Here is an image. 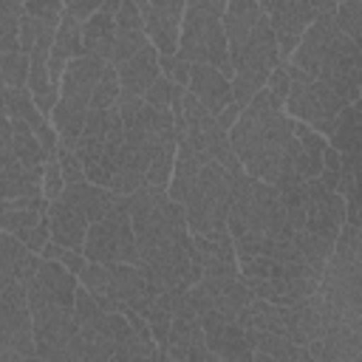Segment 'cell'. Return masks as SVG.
Instances as JSON below:
<instances>
[{
  "label": "cell",
  "instance_id": "cell-1",
  "mask_svg": "<svg viewBox=\"0 0 362 362\" xmlns=\"http://www.w3.org/2000/svg\"><path fill=\"white\" fill-rule=\"evenodd\" d=\"M229 139L246 173L266 184L291 175L294 158L303 150L294 133V119L269 88L257 90V96L240 110L238 122L229 127Z\"/></svg>",
  "mask_w": 362,
  "mask_h": 362
},
{
  "label": "cell",
  "instance_id": "cell-2",
  "mask_svg": "<svg viewBox=\"0 0 362 362\" xmlns=\"http://www.w3.org/2000/svg\"><path fill=\"white\" fill-rule=\"evenodd\" d=\"M229 198L232 173L209 153H204L198 181L184 201L189 232L204 238H229Z\"/></svg>",
  "mask_w": 362,
  "mask_h": 362
},
{
  "label": "cell",
  "instance_id": "cell-3",
  "mask_svg": "<svg viewBox=\"0 0 362 362\" xmlns=\"http://www.w3.org/2000/svg\"><path fill=\"white\" fill-rule=\"evenodd\" d=\"M178 54L189 62L215 65L221 74L232 79V57H229L223 14L212 6V0H187Z\"/></svg>",
  "mask_w": 362,
  "mask_h": 362
},
{
  "label": "cell",
  "instance_id": "cell-4",
  "mask_svg": "<svg viewBox=\"0 0 362 362\" xmlns=\"http://www.w3.org/2000/svg\"><path fill=\"white\" fill-rule=\"evenodd\" d=\"M286 65H288V76H291V90L286 96V113L297 122H305L317 133L331 136L337 127V119L348 102L322 79L305 74L303 68H297L291 62H286Z\"/></svg>",
  "mask_w": 362,
  "mask_h": 362
},
{
  "label": "cell",
  "instance_id": "cell-5",
  "mask_svg": "<svg viewBox=\"0 0 362 362\" xmlns=\"http://www.w3.org/2000/svg\"><path fill=\"white\" fill-rule=\"evenodd\" d=\"M0 362H42L37 356L28 291L20 280L0 283Z\"/></svg>",
  "mask_w": 362,
  "mask_h": 362
},
{
  "label": "cell",
  "instance_id": "cell-6",
  "mask_svg": "<svg viewBox=\"0 0 362 362\" xmlns=\"http://www.w3.org/2000/svg\"><path fill=\"white\" fill-rule=\"evenodd\" d=\"M82 252L96 263H139V246L130 221V195L119 192L113 209L102 221H93L88 226Z\"/></svg>",
  "mask_w": 362,
  "mask_h": 362
},
{
  "label": "cell",
  "instance_id": "cell-7",
  "mask_svg": "<svg viewBox=\"0 0 362 362\" xmlns=\"http://www.w3.org/2000/svg\"><path fill=\"white\" fill-rule=\"evenodd\" d=\"M317 79L331 85L348 105H354L362 96V48L339 31L320 62Z\"/></svg>",
  "mask_w": 362,
  "mask_h": 362
},
{
  "label": "cell",
  "instance_id": "cell-8",
  "mask_svg": "<svg viewBox=\"0 0 362 362\" xmlns=\"http://www.w3.org/2000/svg\"><path fill=\"white\" fill-rule=\"evenodd\" d=\"M345 221H348V201H345V195L339 189H325L320 184V178H308L305 229L337 243Z\"/></svg>",
  "mask_w": 362,
  "mask_h": 362
},
{
  "label": "cell",
  "instance_id": "cell-9",
  "mask_svg": "<svg viewBox=\"0 0 362 362\" xmlns=\"http://www.w3.org/2000/svg\"><path fill=\"white\" fill-rule=\"evenodd\" d=\"M184 11L187 0H147V6L141 8L147 37L158 48V54H178Z\"/></svg>",
  "mask_w": 362,
  "mask_h": 362
},
{
  "label": "cell",
  "instance_id": "cell-10",
  "mask_svg": "<svg viewBox=\"0 0 362 362\" xmlns=\"http://www.w3.org/2000/svg\"><path fill=\"white\" fill-rule=\"evenodd\" d=\"M320 11L314 8L311 0H283L277 8L269 11L272 20V31L277 37V48H280V62H288L294 48L300 45L305 28L314 23Z\"/></svg>",
  "mask_w": 362,
  "mask_h": 362
},
{
  "label": "cell",
  "instance_id": "cell-11",
  "mask_svg": "<svg viewBox=\"0 0 362 362\" xmlns=\"http://www.w3.org/2000/svg\"><path fill=\"white\" fill-rule=\"evenodd\" d=\"M204 322V334H206V345L218 354V359H255V351L246 339V328L238 320H226L218 311H206L201 314Z\"/></svg>",
  "mask_w": 362,
  "mask_h": 362
},
{
  "label": "cell",
  "instance_id": "cell-12",
  "mask_svg": "<svg viewBox=\"0 0 362 362\" xmlns=\"http://www.w3.org/2000/svg\"><path fill=\"white\" fill-rule=\"evenodd\" d=\"M337 34H339V25H337L334 11H320V14L314 17V23L305 28V34H303V40H300V45L294 48V54H291L288 62L297 65V68H303L305 74L317 76L320 62H322V57H325V51L331 48V42H334Z\"/></svg>",
  "mask_w": 362,
  "mask_h": 362
},
{
  "label": "cell",
  "instance_id": "cell-13",
  "mask_svg": "<svg viewBox=\"0 0 362 362\" xmlns=\"http://www.w3.org/2000/svg\"><path fill=\"white\" fill-rule=\"evenodd\" d=\"M76 288H79V277L68 272L59 260H45V257L37 269V277L25 286L28 300H48V303H59L68 308H74Z\"/></svg>",
  "mask_w": 362,
  "mask_h": 362
},
{
  "label": "cell",
  "instance_id": "cell-14",
  "mask_svg": "<svg viewBox=\"0 0 362 362\" xmlns=\"http://www.w3.org/2000/svg\"><path fill=\"white\" fill-rule=\"evenodd\" d=\"M105 59L102 57H93V54H82L76 59L68 62L65 74H62V85H59V99L65 102H74V105H82V107H90V96L105 74Z\"/></svg>",
  "mask_w": 362,
  "mask_h": 362
},
{
  "label": "cell",
  "instance_id": "cell-15",
  "mask_svg": "<svg viewBox=\"0 0 362 362\" xmlns=\"http://www.w3.org/2000/svg\"><path fill=\"white\" fill-rule=\"evenodd\" d=\"M187 90H189L206 110H212L215 116H221V113L226 110V105L235 102L232 79H229L226 74H221L215 65H206V62H192Z\"/></svg>",
  "mask_w": 362,
  "mask_h": 362
},
{
  "label": "cell",
  "instance_id": "cell-16",
  "mask_svg": "<svg viewBox=\"0 0 362 362\" xmlns=\"http://www.w3.org/2000/svg\"><path fill=\"white\" fill-rule=\"evenodd\" d=\"M48 223H51V240L82 252L85 238H88V226H90V221L82 209H76L65 198H57L48 204Z\"/></svg>",
  "mask_w": 362,
  "mask_h": 362
},
{
  "label": "cell",
  "instance_id": "cell-17",
  "mask_svg": "<svg viewBox=\"0 0 362 362\" xmlns=\"http://www.w3.org/2000/svg\"><path fill=\"white\" fill-rule=\"evenodd\" d=\"M116 71H119V82H122L124 93L144 96V90L161 76V54H158V48L153 42H147L139 54H133L130 59L119 62Z\"/></svg>",
  "mask_w": 362,
  "mask_h": 362
},
{
  "label": "cell",
  "instance_id": "cell-18",
  "mask_svg": "<svg viewBox=\"0 0 362 362\" xmlns=\"http://www.w3.org/2000/svg\"><path fill=\"white\" fill-rule=\"evenodd\" d=\"M59 198H65L68 204H74L76 209H82L88 215V221L93 223V221H102L113 209L119 192H113L110 187H99L93 181H79V184H65V189H62Z\"/></svg>",
  "mask_w": 362,
  "mask_h": 362
},
{
  "label": "cell",
  "instance_id": "cell-19",
  "mask_svg": "<svg viewBox=\"0 0 362 362\" xmlns=\"http://www.w3.org/2000/svg\"><path fill=\"white\" fill-rule=\"evenodd\" d=\"M113 40H116V11L110 8H99L96 14H90L82 23V42H85V54L102 57L105 62H110L113 57Z\"/></svg>",
  "mask_w": 362,
  "mask_h": 362
},
{
  "label": "cell",
  "instance_id": "cell-20",
  "mask_svg": "<svg viewBox=\"0 0 362 362\" xmlns=\"http://www.w3.org/2000/svg\"><path fill=\"white\" fill-rule=\"evenodd\" d=\"M201 156L189 139H178V153H175V167H173V178H170V198L184 204L187 195L192 192L195 181H198V173H201Z\"/></svg>",
  "mask_w": 362,
  "mask_h": 362
},
{
  "label": "cell",
  "instance_id": "cell-21",
  "mask_svg": "<svg viewBox=\"0 0 362 362\" xmlns=\"http://www.w3.org/2000/svg\"><path fill=\"white\" fill-rule=\"evenodd\" d=\"M42 173H45V167H25L20 158L3 161V173H0L3 198L42 195Z\"/></svg>",
  "mask_w": 362,
  "mask_h": 362
},
{
  "label": "cell",
  "instance_id": "cell-22",
  "mask_svg": "<svg viewBox=\"0 0 362 362\" xmlns=\"http://www.w3.org/2000/svg\"><path fill=\"white\" fill-rule=\"evenodd\" d=\"M3 110L11 113L14 119H25L34 130H40V127H45V124L51 122V119L40 110V105H37L31 88H6V85H3Z\"/></svg>",
  "mask_w": 362,
  "mask_h": 362
},
{
  "label": "cell",
  "instance_id": "cell-23",
  "mask_svg": "<svg viewBox=\"0 0 362 362\" xmlns=\"http://www.w3.org/2000/svg\"><path fill=\"white\" fill-rule=\"evenodd\" d=\"M175 153H178V136H175V130H170L161 139V144H158V150L150 161V170H147V184L150 187H164V189L170 187L173 167H175Z\"/></svg>",
  "mask_w": 362,
  "mask_h": 362
},
{
  "label": "cell",
  "instance_id": "cell-24",
  "mask_svg": "<svg viewBox=\"0 0 362 362\" xmlns=\"http://www.w3.org/2000/svg\"><path fill=\"white\" fill-rule=\"evenodd\" d=\"M25 14V0H0V54L20 48V20Z\"/></svg>",
  "mask_w": 362,
  "mask_h": 362
},
{
  "label": "cell",
  "instance_id": "cell-25",
  "mask_svg": "<svg viewBox=\"0 0 362 362\" xmlns=\"http://www.w3.org/2000/svg\"><path fill=\"white\" fill-rule=\"evenodd\" d=\"M45 212L48 209H37V206H0V229L25 240V235L45 218Z\"/></svg>",
  "mask_w": 362,
  "mask_h": 362
},
{
  "label": "cell",
  "instance_id": "cell-26",
  "mask_svg": "<svg viewBox=\"0 0 362 362\" xmlns=\"http://www.w3.org/2000/svg\"><path fill=\"white\" fill-rule=\"evenodd\" d=\"M31 57L25 51H3L0 54V76L6 88H28Z\"/></svg>",
  "mask_w": 362,
  "mask_h": 362
},
{
  "label": "cell",
  "instance_id": "cell-27",
  "mask_svg": "<svg viewBox=\"0 0 362 362\" xmlns=\"http://www.w3.org/2000/svg\"><path fill=\"white\" fill-rule=\"evenodd\" d=\"M28 252L31 249L17 235H11V232H3L0 235V283L14 280V272L28 257Z\"/></svg>",
  "mask_w": 362,
  "mask_h": 362
},
{
  "label": "cell",
  "instance_id": "cell-28",
  "mask_svg": "<svg viewBox=\"0 0 362 362\" xmlns=\"http://www.w3.org/2000/svg\"><path fill=\"white\" fill-rule=\"evenodd\" d=\"M334 17H337L339 31L348 34L362 48V0H339Z\"/></svg>",
  "mask_w": 362,
  "mask_h": 362
},
{
  "label": "cell",
  "instance_id": "cell-29",
  "mask_svg": "<svg viewBox=\"0 0 362 362\" xmlns=\"http://www.w3.org/2000/svg\"><path fill=\"white\" fill-rule=\"evenodd\" d=\"M119 96H122L119 71H116L113 62H107V65H105V74H102V79H99L93 96H90V107H113V105L119 102Z\"/></svg>",
  "mask_w": 362,
  "mask_h": 362
},
{
  "label": "cell",
  "instance_id": "cell-30",
  "mask_svg": "<svg viewBox=\"0 0 362 362\" xmlns=\"http://www.w3.org/2000/svg\"><path fill=\"white\" fill-rule=\"evenodd\" d=\"M150 42L147 37V28H130V31H116V40H113V57L110 62L119 65L124 59H130L133 54H139L144 45Z\"/></svg>",
  "mask_w": 362,
  "mask_h": 362
},
{
  "label": "cell",
  "instance_id": "cell-31",
  "mask_svg": "<svg viewBox=\"0 0 362 362\" xmlns=\"http://www.w3.org/2000/svg\"><path fill=\"white\" fill-rule=\"evenodd\" d=\"M173 93H175V82L161 74V76L144 90V102L153 105V107H161V110H173Z\"/></svg>",
  "mask_w": 362,
  "mask_h": 362
},
{
  "label": "cell",
  "instance_id": "cell-32",
  "mask_svg": "<svg viewBox=\"0 0 362 362\" xmlns=\"http://www.w3.org/2000/svg\"><path fill=\"white\" fill-rule=\"evenodd\" d=\"M57 158H59V167H62L65 184H79V181H88V170H85V164L79 161V156H76L71 147L59 144Z\"/></svg>",
  "mask_w": 362,
  "mask_h": 362
},
{
  "label": "cell",
  "instance_id": "cell-33",
  "mask_svg": "<svg viewBox=\"0 0 362 362\" xmlns=\"http://www.w3.org/2000/svg\"><path fill=\"white\" fill-rule=\"evenodd\" d=\"M65 189V175H62V167H59V158L51 156L45 161V173H42V195L48 201H57Z\"/></svg>",
  "mask_w": 362,
  "mask_h": 362
},
{
  "label": "cell",
  "instance_id": "cell-34",
  "mask_svg": "<svg viewBox=\"0 0 362 362\" xmlns=\"http://www.w3.org/2000/svg\"><path fill=\"white\" fill-rule=\"evenodd\" d=\"M189 68H192V62L189 59H184L181 54H161V74L167 76V79H173L175 85H189Z\"/></svg>",
  "mask_w": 362,
  "mask_h": 362
},
{
  "label": "cell",
  "instance_id": "cell-35",
  "mask_svg": "<svg viewBox=\"0 0 362 362\" xmlns=\"http://www.w3.org/2000/svg\"><path fill=\"white\" fill-rule=\"evenodd\" d=\"M65 3L62 0H25V11L37 20H48L54 25H59L62 14H65Z\"/></svg>",
  "mask_w": 362,
  "mask_h": 362
},
{
  "label": "cell",
  "instance_id": "cell-36",
  "mask_svg": "<svg viewBox=\"0 0 362 362\" xmlns=\"http://www.w3.org/2000/svg\"><path fill=\"white\" fill-rule=\"evenodd\" d=\"M130 28H144V14L136 0H122L116 11V31H130Z\"/></svg>",
  "mask_w": 362,
  "mask_h": 362
},
{
  "label": "cell",
  "instance_id": "cell-37",
  "mask_svg": "<svg viewBox=\"0 0 362 362\" xmlns=\"http://www.w3.org/2000/svg\"><path fill=\"white\" fill-rule=\"evenodd\" d=\"M266 88H269L272 96H274L277 102H283V107H286V96H288V90H291V76H288V65H286V62H280V65L272 71Z\"/></svg>",
  "mask_w": 362,
  "mask_h": 362
},
{
  "label": "cell",
  "instance_id": "cell-38",
  "mask_svg": "<svg viewBox=\"0 0 362 362\" xmlns=\"http://www.w3.org/2000/svg\"><path fill=\"white\" fill-rule=\"evenodd\" d=\"M48 240H51V223H48V212H45V218H42V221H40V223L25 235V240H23V243H25L31 252H37V255H40V252H42V246H45Z\"/></svg>",
  "mask_w": 362,
  "mask_h": 362
},
{
  "label": "cell",
  "instance_id": "cell-39",
  "mask_svg": "<svg viewBox=\"0 0 362 362\" xmlns=\"http://www.w3.org/2000/svg\"><path fill=\"white\" fill-rule=\"evenodd\" d=\"M59 263L68 269V272H74L76 277H79V272L85 269V263H88V257H85V252H79V249H62V255H59Z\"/></svg>",
  "mask_w": 362,
  "mask_h": 362
},
{
  "label": "cell",
  "instance_id": "cell-40",
  "mask_svg": "<svg viewBox=\"0 0 362 362\" xmlns=\"http://www.w3.org/2000/svg\"><path fill=\"white\" fill-rule=\"evenodd\" d=\"M102 3H105V0H74V3L68 6V11H71V14H76V17L85 23L90 14H96V11L102 8Z\"/></svg>",
  "mask_w": 362,
  "mask_h": 362
},
{
  "label": "cell",
  "instance_id": "cell-41",
  "mask_svg": "<svg viewBox=\"0 0 362 362\" xmlns=\"http://www.w3.org/2000/svg\"><path fill=\"white\" fill-rule=\"evenodd\" d=\"M62 249H65L62 243H57V240H48V243L42 246V252H40V255H42L45 260H59V255H62Z\"/></svg>",
  "mask_w": 362,
  "mask_h": 362
},
{
  "label": "cell",
  "instance_id": "cell-42",
  "mask_svg": "<svg viewBox=\"0 0 362 362\" xmlns=\"http://www.w3.org/2000/svg\"><path fill=\"white\" fill-rule=\"evenodd\" d=\"M311 3L317 11H337V6H339V0H311Z\"/></svg>",
  "mask_w": 362,
  "mask_h": 362
},
{
  "label": "cell",
  "instance_id": "cell-43",
  "mask_svg": "<svg viewBox=\"0 0 362 362\" xmlns=\"http://www.w3.org/2000/svg\"><path fill=\"white\" fill-rule=\"evenodd\" d=\"M257 3H260V8H263V11L269 14V11H272V8H277V6L283 3V0H257Z\"/></svg>",
  "mask_w": 362,
  "mask_h": 362
},
{
  "label": "cell",
  "instance_id": "cell-44",
  "mask_svg": "<svg viewBox=\"0 0 362 362\" xmlns=\"http://www.w3.org/2000/svg\"><path fill=\"white\" fill-rule=\"evenodd\" d=\"M226 3H229V0H212V6H215V8H218V11H221V14H223V11H226Z\"/></svg>",
  "mask_w": 362,
  "mask_h": 362
},
{
  "label": "cell",
  "instance_id": "cell-45",
  "mask_svg": "<svg viewBox=\"0 0 362 362\" xmlns=\"http://www.w3.org/2000/svg\"><path fill=\"white\" fill-rule=\"evenodd\" d=\"M354 107H356V110H359V113H362V96H359V99H356V102H354Z\"/></svg>",
  "mask_w": 362,
  "mask_h": 362
},
{
  "label": "cell",
  "instance_id": "cell-46",
  "mask_svg": "<svg viewBox=\"0 0 362 362\" xmlns=\"http://www.w3.org/2000/svg\"><path fill=\"white\" fill-rule=\"evenodd\" d=\"M136 3H139V8H144V6H147V0H136Z\"/></svg>",
  "mask_w": 362,
  "mask_h": 362
},
{
  "label": "cell",
  "instance_id": "cell-47",
  "mask_svg": "<svg viewBox=\"0 0 362 362\" xmlns=\"http://www.w3.org/2000/svg\"><path fill=\"white\" fill-rule=\"evenodd\" d=\"M62 3H65V6H71V3H74V0H62Z\"/></svg>",
  "mask_w": 362,
  "mask_h": 362
}]
</instances>
